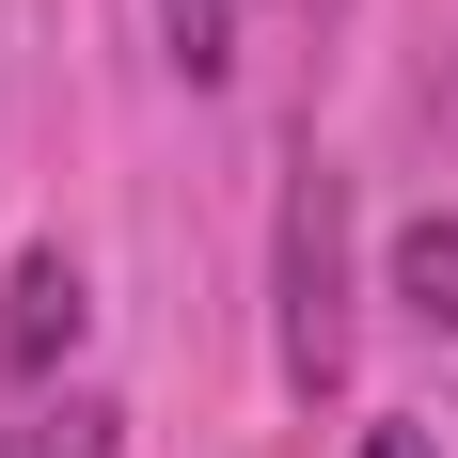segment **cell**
Wrapping results in <instances>:
<instances>
[{"label":"cell","instance_id":"5","mask_svg":"<svg viewBox=\"0 0 458 458\" xmlns=\"http://www.w3.org/2000/svg\"><path fill=\"white\" fill-rule=\"evenodd\" d=\"M158 47H174V80H222L237 64V0H158Z\"/></svg>","mask_w":458,"mask_h":458},{"label":"cell","instance_id":"3","mask_svg":"<svg viewBox=\"0 0 458 458\" xmlns=\"http://www.w3.org/2000/svg\"><path fill=\"white\" fill-rule=\"evenodd\" d=\"M395 301H411V332H427V348H458V206L395 222Z\"/></svg>","mask_w":458,"mask_h":458},{"label":"cell","instance_id":"2","mask_svg":"<svg viewBox=\"0 0 458 458\" xmlns=\"http://www.w3.org/2000/svg\"><path fill=\"white\" fill-rule=\"evenodd\" d=\"M80 332H95L80 253H64V237H32V253H16V284H0V379H32V395H47V364H64Z\"/></svg>","mask_w":458,"mask_h":458},{"label":"cell","instance_id":"6","mask_svg":"<svg viewBox=\"0 0 458 458\" xmlns=\"http://www.w3.org/2000/svg\"><path fill=\"white\" fill-rule=\"evenodd\" d=\"M348 458H443V427H411V411H379V427H364Z\"/></svg>","mask_w":458,"mask_h":458},{"label":"cell","instance_id":"1","mask_svg":"<svg viewBox=\"0 0 458 458\" xmlns=\"http://www.w3.org/2000/svg\"><path fill=\"white\" fill-rule=\"evenodd\" d=\"M269 348H284V395H348L364 301H348V174H332V158H284V222H269Z\"/></svg>","mask_w":458,"mask_h":458},{"label":"cell","instance_id":"4","mask_svg":"<svg viewBox=\"0 0 458 458\" xmlns=\"http://www.w3.org/2000/svg\"><path fill=\"white\" fill-rule=\"evenodd\" d=\"M111 443H127L111 395H32V411L0 427V458H111Z\"/></svg>","mask_w":458,"mask_h":458}]
</instances>
